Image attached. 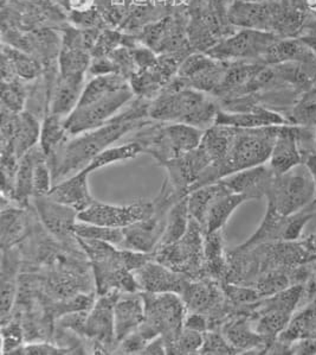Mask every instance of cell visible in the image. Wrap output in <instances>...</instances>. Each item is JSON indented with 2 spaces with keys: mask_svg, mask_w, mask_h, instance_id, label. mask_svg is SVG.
Masks as SVG:
<instances>
[{
  "mask_svg": "<svg viewBox=\"0 0 316 355\" xmlns=\"http://www.w3.org/2000/svg\"><path fill=\"white\" fill-rule=\"evenodd\" d=\"M13 354L25 355H50V354H70L69 351L59 347L57 345L49 343H31L21 346Z\"/></svg>",
  "mask_w": 316,
  "mask_h": 355,
  "instance_id": "ee69618b",
  "label": "cell"
},
{
  "mask_svg": "<svg viewBox=\"0 0 316 355\" xmlns=\"http://www.w3.org/2000/svg\"><path fill=\"white\" fill-rule=\"evenodd\" d=\"M78 245L91 261L97 296L106 293L140 291L134 273L127 265L126 250L96 239L78 238Z\"/></svg>",
  "mask_w": 316,
  "mask_h": 355,
  "instance_id": "277c9868",
  "label": "cell"
},
{
  "mask_svg": "<svg viewBox=\"0 0 316 355\" xmlns=\"http://www.w3.org/2000/svg\"><path fill=\"white\" fill-rule=\"evenodd\" d=\"M300 63L316 71V54L304 38H281L269 48L261 63L276 66L282 63Z\"/></svg>",
  "mask_w": 316,
  "mask_h": 355,
  "instance_id": "603a6c76",
  "label": "cell"
},
{
  "mask_svg": "<svg viewBox=\"0 0 316 355\" xmlns=\"http://www.w3.org/2000/svg\"><path fill=\"white\" fill-rule=\"evenodd\" d=\"M304 164L308 166L309 171H310V174H312L313 178H314L316 186V153H312L310 156L306 158Z\"/></svg>",
  "mask_w": 316,
  "mask_h": 355,
  "instance_id": "681fc988",
  "label": "cell"
},
{
  "mask_svg": "<svg viewBox=\"0 0 316 355\" xmlns=\"http://www.w3.org/2000/svg\"><path fill=\"white\" fill-rule=\"evenodd\" d=\"M247 201L245 196L234 194L229 190L219 195L210 207L207 220H206L205 234L224 230L227 220L230 219L234 211Z\"/></svg>",
  "mask_w": 316,
  "mask_h": 355,
  "instance_id": "836d02e7",
  "label": "cell"
},
{
  "mask_svg": "<svg viewBox=\"0 0 316 355\" xmlns=\"http://www.w3.org/2000/svg\"><path fill=\"white\" fill-rule=\"evenodd\" d=\"M224 230L206 233L204 236L206 277L225 282L229 273V252L224 245Z\"/></svg>",
  "mask_w": 316,
  "mask_h": 355,
  "instance_id": "83f0119b",
  "label": "cell"
},
{
  "mask_svg": "<svg viewBox=\"0 0 316 355\" xmlns=\"http://www.w3.org/2000/svg\"><path fill=\"white\" fill-rule=\"evenodd\" d=\"M288 123L316 130V98L306 96L297 103L288 118Z\"/></svg>",
  "mask_w": 316,
  "mask_h": 355,
  "instance_id": "b9f144b4",
  "label": "cell"
},
{
  "mask_svg": "<svg viewBox=\"0 0 316 355\" xmlns=\"http://www.w3.org/2000/svg\"><path fill=\"white\" fill-rule=\"evenodd\" d=\"M211 164L212 162L199 145L197 149L183 153L161 166L167 171V178L172 186L183 198H186L191 188Z\"/></svg>",
  "mask_w": 316,
  "mask_h": 355,
  "instance_id": "9a60e30c",
  "label": "cell"
},
{
  "mask_svg": "<svg viewBox=\"0 0 316 355\" xmlns=\"http://www.w3.org/2000/svg\"><path fill=\"white\" fill-rule=\"evenodd\" d=\"M95 0H69L70 11L81 13L91 11L94 8Z\"/></svg>",
  "mask_w": 316,
  "mask_h": 355,
  "instance_id": "c3c4849f",
  "label": "cell"
},
{
  "mask_svg": "<svg viewBox=\"0 0 316 355\" xmlns=\"http://www.w3.org/2000/svg\"><path fill=\"white\" fill-rule=\"evenodd\" d=\"M86 83L84 76L58 75L50 94L48 113L66 119L77 106Z\"/></svg>",
  "mask_w": 316,
  "mask_h": 355,
  "instance_id": "d4e9b609",
  "label": "cell"
},
{
  "mask_svg": "<svg viewBox=\"0 0 316 355\" xmlns=\"http://www.w3.org/2000/svg\"><path fill=\"white\" fill-rule=\"evenodd\" d=\"M221 331L239 354L267 353L268 343L256 331L249 315L236 313L223 323Z\"/></svg>",
  "mask_w": 316,
  "mask_h": 355,
  "instance_id": "e0dca14e",
  "label": "cell"
},
{
  "mask_svg": "<svg viewBox=\"0 0 316 355\" xmlns=\"http://www.w3.org/2000/svg\"><path fill=\"white\" fill-rule=\"evenodd\" d=\"M222 182L218 181L207 186H203L197 189H193L187 195V206H189V215L193 220H196L201 228L205 232L206 220L212 202L219 195L227 191ZM230 191V190H229Z\"/></svg>",
  "mask_w": 316,
  "mask_h": 355,
  "instance_id": "d6a6232c",
  "label": "cell"
},
{
  "mask_svg": "<svg viewBox=\"0 0 316 355\" xmlns=\"http://www.w3.org/2000/svg\"><path fill=\"white\" fill-rule=\"evenodd\" d=\"M204 343V334L184 328L176 340L167 345V354H198Z\"/></svg>",
  "mask_w": 316,
  "mask_h": 355,
  "instance_id": "60d3db41",
  "label": "cell"
},
{
  "mask_svg": "<svg viewBox=\"0 0 316 355\" xmlns=\"http://www.w3.org/2000/svg\"><path fill=\"white\" fill-rule=\"evenodd\" d=\"M279 36L262 30L239 29L222 38L206 51L210 58L223 62H259Z\"/></svg>",
  "mask_w": 316,
  "mask_h": 355,
  "instance_id": "ba28073f",
  "label": "cell"
},
{
  "mask_svg": "<svg viewBox=\"0 0 316 355\" xmlns=\"http://www.w3.org/2000/svg\"><path fill=\"white\" fill-rule=\"evenodd\" d=\"M281 8L269 1L247 3L234 0L227 8V21L237 29L262 30L276 33Z\"/></svg>",
  "mask_w": 316,
  "mask_h": 355,
  "instance_id": "5bb4252c",
  "label": "cell"
},
{
  "mask_svg": "<svg viewBox=\"0 0 316 355\" xmlns=\"http://www.w3.org/2000/svg\"><path fill=\"white\" fill-rule=\"evenodd\" d=\"M41 128L39 120L32 113L26 111L17 113L11 141L8 144H1V146H12L17 156L21 158L25 153L39 144Z\"/></svg>",
  "mask_w": 316,
  "mask_h": 355,
  "instance_id": "f1b7e54d",
  "label": "cell"
},
{
  "mask_svg": "<svg viewBox=\"0 0 316 355\" xmlns=\"http://www.w3.org/2000/svg\"><path fill=\"white\" fill-rule=\"evenodd\" d=\"M148 108L149 103L136 101L102 126L70 137L56 153L48 157L55 184L80 173L99 153L111 148L127 133L149 124L146 120L149 116Z\"/></svg>",
  "mask_w": 316,
  "mask_h": 355,
  "instance_id": "6da1fadb",
  "label": "cell"
},
{
  "mask_svg": "<svg viewBox=\"0 0 316 355\" xmlns=\"http://www.w3.org/2000/svg\"><path fill=\"white\" fill-rule=\"evenodd\" d=\"M35 211L41 226L53 238L64 245L77 243L75 227L78 223V211L71 207L57 202L49 196L32 198Z\"/></svg>",
  "mask_w": 316,
  "mask_h": 355,
  "instance_id": "4fadbf2b",
  "label": "cell"
},
{
  "mask_svg": "<svg viewBox=\"0 0 316 355\" xmlns=\"http://www.w3.org/2000/svg\"><path fill=\"white\" fill-rule=\"evenodd\" d=\"M184 328L205 334L206 331H209V318L199 313L187 311L185 321H184Z\"/></svg>",
  "mask_w": 316,
  "mask_h": 355,
  "instance_id": "f6af8a7d",
  "label": "cell"
},
{
  "mask_svg": "<svg viewBox=\"0 0 316 355\" xmlns=\"http://www.w3.org/2000/svg\"><path fill=\"white\" fill-rule=\"evenodd\" d=\"M268 205L284 216L296 214L316 201V186L304 163L275 175L267 194Z\"/></svg>",
  "mask_w": 316,
  "mask_h": 355,
  "instance_id": "8992f818",
  "label": "cell"
},
{
  "mask_svg": "<svg viewBox=\"0 0 316 355\" xmlns=\"http://www.w3.org/2000/svg\"><path fill=\"white\" fill-rule=\"evenodd\" d=\"M141 354H167V346H166L164 338L161 335L156 336V339H153L151 343H147V346L144 348V351L141 352Z\"/></svg>",
  "mask_w": 316,
  "mask_h": 355,
  "instance_id": "bcb514c9",
  "label": "cell"
},
{
  "mask_svg": "<svg viewBox=\"0 0 316 355\" xmlns=\"http://www.w3.org/2000/svg\"><path fill=\"white\" fill-rule=\"evenodd\" d=\"M1 54L3 81L15 79L32 81L41 74V67L37 58L29 55L28 51L8 44L3 46Z\"/></svg>",
  "mask_w": 316,
  "mask_h": 355,
  "instance_id": "484cf974",
  "label": "cell"
},
{
  "mask_svg": "<svg viewBox=\"0 0 316 355\" xmlns=\"http://www.w3.org/2000/svg\"><path fill=\"white\" fill-rule=\"evenodd\" d=\"M302 163L304 156L297 141V126L292 124L281 125L271 150L268 166L274 174L281 175Z\"/></svg>",
  "mask_w": 316,
  "mask_h": 355,
  "instance_id": "d6986e66",
  "label": "cell"
},
{
  "mask_svg": "<svg viewBox=\"0 0 316 355\" xmlns=\"http://www.w3.org/2000/svg\"><path fill=\"white\" fill-rule=\"evenodd\" d=\"M39 151L41 146L39 144L36 145L29 153H25L19 162V168L17 171L15 182L12 202L21 208H28L30 206V200L33 198V169Z\"/></svg>",
  "mask_w": 316,
  "mask_h": 355,
  "instance_id": "1f68e13d",
  "label": "cell"
},
{
  "mask_svg": "<svg viewBox=\"0 0 316 355\" xmlns=\"http://www.w3.org/2000/svg\"><path fill=\"white\" fill-rule=\"evenodd\" d=\"M205 232L191 218L185 236L173 244L165 245L154 251L156 261L189 279L206 277L204 254Z\"/></svg>",
  "mask_w": 316,
  "mask_h": 355,
  "instance_id": "52a82bcc",
  "label": "cell"
},
{
  "mask_svg": "<svg viewBox=\"0 0 316 355\" xmlns=\"http://www.w3.org/2000/svg\"><path fill=\"white\" fill-rule=\"evenodd\" d=\"M189 221H191V215H189L187 196H186V198L179 200L169 211L164 234L161 236L158 248L173 244L181 239L189 230Z\"/></svg>",
  "mask_w": 316,
  "mask_h": 355,
  "instance_id": "e575fe53",
  "label": "cell"
},
{
  "mask_svg": "<svg viewBox=\"0 0 316 355\" xmlns=\"http://www.w3.org/2000/svg\"><path fill=\"white\" fill-rule=\"evenodd\" d=\"M134 95L129 86L106 95L86 106H77L64 120L68 132L70 136L75 137L102 126L118 116L121 110L131 103Z\"/></svg>",
  "mask_w": 316,
  "mask_h": 355,
  "instance_id": "30bf717a",
  "label": "cell"
},
{
  "mask_svg": "<svg viewBox=\"0 0 316 355\" xmlns=\"http://www.w3.org/2000/svg\"><path fill=\"white\" fill-rule=\"evenodd\" d=\"M89 176L91 174H88L86 170H81L74 176L54 184L46 196L74 208L78 213L84 211L95 201L89 189Z\"/></svg>",
  "mask_w": 316,
  "mask_h": 355,
  "instance_id": "cb8c5ba5",
  "label": "cell"
},
{
  "mask_svg": "<svg viewBox=\"0 0 316 355\" xmlns=\"http://www.w3.org/2000/svg\"><path fill=\"white\" fill-rule=\"evenodd\" d=\"M146 128L147 125L131 141L140 144L142 153L151 155L159 166L197 149L205 132L192 125L181 123H160L153 128Z\"/></svg>",
  "mask_w": 316,
  "mask_h": 355,
  "instance_id": "5b68a950",
  "label": "cell"
},
{
  "mask_svg": "<svg viewBox=\"0 0 316 355\" xmlns=\"http://www.w3.org/2000/svg\"><path fill=\"white\" fill-rule=\"evenodd\" d=\"M315 146H316V133H315Z\"/></svg>",
  "mask_w": 316,
  "mask_h": 355,
  "instance_id": "9f6ffc18",
  "label": "cell"
},
{
  "mask_svg": "<svg viewBox=\"0 0 316 355\" xmlns=\"http://www.w3.org/2000/svg\"><path fill=\"white\" fill-rule=\"evenodd\" d=\"M141 293L145 301L144 322L161 335L167 346L184 329L187 315L185 302L178 293Z\"/></svg>",
  "mask_w": 316,
  "mask_h": 355,
  "instance_id": "9c48e42d",
  "label": "cell"
},
{
  "mask_svg": "<svg viewBox=\"0 0 316 355\" xmlns=\"http://www.w3.org/2000/svg\"><path fill=\"white\" fill-rule=\"evenodd\" d=\"M140 153H142V148L136 141H129L127 144L119 145V146H111L99 153L83 170H86L88 174H91L95 170L111 166L116 162L136 158Z\"/></svg>",
  "mask_w": 316,
  "mask_h": 355,
  "instance_id": "74e56055",
  "label": "cell"
},
{
  "mask_svg": "<svg viewBox=\"0 0 316 355\" xmlns=\"http://www.w3.org/2000/svg\"><path fill=\"white\" fill-rule=\"evenodd\" d=\"M21 207H1V250L17 248L29 236L30 216Z\"/></svg>",
  "mask_w": 316,
  "mask_h": 355,
  "instance_id": "4316f807",
  "label": "cell"
},
{
  "mask_svg": "<svg viewBox=\"0 0 316 355\" xmlns=\"http://www.w3.org/2000/svg\"><path fill=\"white\" fill-rule=\"evenodd\" d=\"M21 252L17 248L1 250V281H0V316L1 324L12 316L19 291Z\"/></svg>",
  "mask_w": 316,
  "mask_h": 355,
  "instance_id": "ffe728a7",
  "label": "cell"
},
{
  "mask_svg": "<svg viewBox=\"0 0 316 355\" xmlns=\"http://www.w3.org/2000/svg\"><path fill=\"white\" fill-rule=\"evenodd\" d=\"M145 321V301L141 291L121 293L114 306L116 345L136 331Z\"/></svg>",
  "mask_w": 316,
  "mask_h": 355,
  "instance_id": "7402d4cb",
  "label": "cell"
},
{
  "mask_svg": "<svg viewBox=\"0 0 316 355\" xmlns=\"http://www.w3.org/2000/svg\"><path fill=\"white\" fill-rule=\"evenodd\" d=\"M28 100V92L23 80L15 79L1 83V107L15 113L24 111Z\"/></svg>",
  "mask_w": 316,
  "mask_h": 355,
  "instance_id": "f35d334b",
  "label": "cell"
},
{
  "mask_svg": "<svg viewBox=\"0 0 316 355\" xmlns=\"http://www.w3.org/2000/svg\"><path fill=\"white\" fill-rule=\"evenodd\" d=\"M288 221H289V216L279 214L272 207L268 205L267 213L264 215L257 231L254 232L247 241H244L237 248H250L257 245L267 244V243L286 241Z\"/></svg>",
  "mask_w": 316,
  "mask_h": 355,
  "instance_id": "f546056e",
  "label": "cell"
},
{
  "mask_svg": "<svg viewBox=\"0 0 316 355\" xmlns=\"http://www.w3.org/2000/svg\"><path fill=\"white\" fill-rule=\"evenodd\" d=\"M63 118L48 113L41 123L39 146L46 153V158L56 153L68 139L70 135Z\"/></svg>",
  "mask_w": 316,
  "mask_h": 355,
  "instance_id": "d590c367",
  "label": "cell"
},
{
  "mask_svg": "<svg viewBox=\"0 0 316 355\" xmlns=\"http://www.w3.org/2000/svg\"><path fill=\"white\" fill-rule=\"evenodd\" d=\"M136 283L141 293H173L181 295L191 279L165 266L156 258L134 271Z\"/></svg>",
  "mask_w": 316,
  "mask_h": 355,
  "instance_id": "2e32d148",
  "label": "cell"
},
{
  "mask_svg": "<svg viewBox=\"0 0 316 355\" xmlns=\"http://www.w3.org/2000/svg\"><path fill=\"white\" fill-rule=\"evenodd\" d=\"M154 213L153 201H136L131 205H108L95 200L91 206L78 213V221L106 227L124 228Z\"/></svg>",
  "mask_w": 316,
  "mask_h": 355,
  "instance_id": "7c38bea8",
  "label": "cell"
},
{
  "mask_svg": "<svg viewBox=\"0 0 316 355\" xmlns=\"http://www.w3.org/2000/svg\"><path fill=\"white\" fill-rule=\"evenodd\" d=\"M314 278H315V283H316V271H315V272H314ZM314 302H315V303H316V297H315V301H314Z\"/></svg>",
  "mask_w": 316,
  "mask_h": 355,
  "instance_id": "11a10c76",
  "label": "cell"
},
{
  "mask_svg": "<svg viewBox=\"0 0 316 355\" xmlns=\"http://www.w3.org/2000/svg\"><path fill=\"white\" fill-rule=\"evenodd\" d=\"M241 1H247V3H264V1H269V0H241Z\"/></svg>",
  "mask_w": 316,
  "mask_h": 355,
  "instance_id": "816d5d0a",
  "label": "cell"
},
{
  "mask_svg": "<svg viewBox=\"0 0 316 355\" xmlns=\"http://www.w3.org/2000/svg\"><path fill=\"white\" fill-rule=\"evenodd\" d=\"M313 85H314V86H313V87L315 88V91H316V76H315V79H314V81H313Z\"/></svg>",
  "mask_w": 316,
  "mask_h": 355,
  "instance_id": "f5cc1de1",
  "label": "cell"
},
{
  "mask_svg": "<svg viewBox=\"0 0 316 355\" xmlns=\"http://www.w3.org/2000/svg\"><path fill=\"white\" fill-rule=\"evenodd\" d=\"M53 171L50 169L46 153L41 149L33 169V198L46 196L54 187Z\"/></svg>",
  "mask_w": 316,
  "mask_h": 355,
  "instance_id": "ab89813d",
  "label": "cell"
},
{
  "mask_svg": "<svg viewBox=\"0 0 316 355\" xmlns=\"http://www.w3.org/2000/svg\"><path fill=\"white\" fill-rule=\"evenodd\" d=\"M300 244L310 263L316 261V233L300 239Z\"/></svg>",
  "mask_w": 316,
  "mask_h": 355,
  "instance_id": "7dc6e473",
  "label": "cell"
},
{
  "mask_svg": "<svg viewBox=\"0 0 316 355\" xmlns=\"http://www.w3.org/2000/svg\"><path fill=\"white\" fill-rule=\"evenodd\" d=\"M218 111L212 95L186 87L176 76L149 103L148 116L156 123H181L206 131L216 123Z\"/></svg>",
  "mask_w": 316,
  "mask_h": 355,
  "instance_id": "7a4b0ae2",
  "label": "cell"
},
{
  "mask_svg": "<svg viewBox=\"0 0 316 355\" xmlns=\"http://www.w3.org/2000/svg\"><path fill=\"white\" fill-rule=\"evenodd\" d=\"M307 3H308L309 8L316 12V0H307Z\"/></svg>",
  "mask_w": 316,
  "mask_h": 355,
  "instance_id": "f907efd6",
  "label": "cell"
},
{
  "mask_svg": "<svg viewBox=\"0 0 316 355\" xmlns=\"http://www.w3.org/2000/svg\"><path fill=\"white\" fill-rule=\"evenodd\" d=\"M316 339V303H309L300 313L292 315L277 341L284 343L289 349L292 343L304 340Z\"/></svg>",
  "mask_w": 316,
  "mask_h": 355,
  "instance_id": "4dcf8cb0",
  "label": "cell"
},
{
  "mask_svg": "<svg viewBox=\"0 0 316 355\" xmlns=\"http://www.w3.org/2000/svg\"><path fill=\"white\" fill-rule=\"evenodd\" d=\"M275 174L269 168L268 163L241 170L234 174L219 180L223 184L234 194H241L250 200H261L267 198L268 191Z\"/></svg>",
  "mask_w": 316,
  "mask_h": 355,
  "instance_id": "ac0fdd59",
  "label": "cell"
},
{
  "mask_svg": "<svg viewBox=\"0 0 316 355\" xmlns=\"http://www.w3.org/2000/svg\"><path fill=\"white\" fill-rule=\"evenodd\" d=\"M281 126V125H279ZM279 126L261 128H234L225 158L210 166L191 188L207 186L241 170L262 166L269 161Z\"/></svg>",
  "mask_w": 316,
  "mask_h": 355,
  "instance_id": "3957f363",
  "label": "cell"
},
{
  "mask_svg": "<svg viewBox=\"0 0 316 355\" xmlns=\"http://www.w3.org/2000/svg\"><path fill=\"white\" fill-rule=\"evenodd\" d=\"M308 96H310V98H316V91L315 93H314V95H308Z\"/></svg>",
  "mask_w": 316,
  "mask_h": 355,
  "instance_id": "db71d44e",
  "label": "cell"
},
{
  "mask_svg": "<svg viewBox=\"0 0 316 355\" xmlns=\"http://www.w3.org/2000/svg\"><path fill=\"white\" fill-rule=\"evenodd\" d=\"M91 66V51L76 46H62L58 58V75L86 78Z\"/></svg>",
  "mask_w": 316,
  "mask_h": 355,
  "instance_id": "8d00e7d4",
  "label": "cell"
},
{
  "mask_svg": "<svg viewBox=\"0 0 316 355\" xmlns=\"http://www.w3.org/2000/svg\"><path fill=\"white\" fill-rule=\"evenodd\" d=\"M119 291L101 295L95 301L84 322V339L89 343L91 353L109 354L116 348L114 328V306Z\"/></svg>",
  "mask_w": 316,
  "mask_h": 355,
  "instance_id": "8fae6325",
  "label": "cell"
},
{
  "mask_svg": "<svg viewBox=\"0 0 316 355\" xmlns=\"http://www.w3.org/2000/svg\"><path fill=\"white\" fill-rule=\"evenodd\" d=\"M289 124L287 118L270 108L252 105L242 111H226L219 108L214 125L234 128H261Z\"/></svg>",
  "mask_w": 316,
  "mask_h": 355,
  "instance_id": "44dd1931",
  "label": "cell"
},
{
  "mask_svg": "<svg viewBox=\"0 0 316 355\" xmlns=\"http://www.w3.org/2000/svg\"><path fill=\"white\" fill-rule=\"evenodd\" d=\"M198 354L231 355L239 354L225 339L221 331H207L204 334V343Z\"/></svg>",
  "mask_w": 316,
  "mask_h": 355,
  "instance_id": "7bdbcfd3",
  "label": "cell"
}]
</instances>
